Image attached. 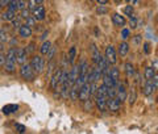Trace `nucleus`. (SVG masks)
<instances>
[{
    "mask_svg": "<svg viewBox=\"0 0 158 134\" xmlns=\"http://www.w3.org/2000/svg\"><path fill=\"white\" fill-rule=\"evenodd\" d=\"M4 67L8 72H13L16 68V49H9L7 55H6V61H4Z\"/></svg>",
    "mask_w": 158,
    "mask_h": 134,
    "instance_id": "f257e3e1",
    "label": "nucleus"
},
{
    "mask_svg": "<svg viewBox=\"0 0 158 134\" xmlns=\"http://www.w3.org/2000/svg\"><path fill=\"white\" fill-rule=\"evenodd\" d=\"M34 71L32 64H28V63H24L21 64V68H20V75H21V78H24L25 80H32V79L34 78Z\"/></svg>",
    "mask_w": 158,
    "mask_h": 134,
    "instance_id": "f03ea898",
    "label": "nucleus"
},
{
    "mask_svg": "<svg viewBox=\"0 0 158 134\" xmlns=\"http://www.w3.org/2000/svg\"><path fill=\"white\" fill-rule=\"evenodd\" d=\"M90 96H91V83L86 82L81 88H79L78 99L82 101H86V100H90Z\"/></svg>",
    "mask_w": 158,
    "mask_h": 134,
    "instance_id": "7ed1b4c3",
    "label": "nucleus"
},
{
    "mask_svg": "<svg viewBox=\"0 0 158 134\" xmlns=\"http://www.w3.org/2000/svg\"><path fill=\"white\" fill-rule=\"evenodd\" d=\"M31 64H32L33 70L36 71L37 74L42 72L44 67H45V62H44V59H42L41 57H40V55H34V57H33V59H32V62H31Z\"/></svg>",
    "mask_w": 158,
    "mask_h": 134,
    "instance_id": "20e7f679",
    "label": "nucleus"
},
{
    "mask_svg": "<svg viewBox=\"0 0 158 134\" xmlns=\"http://www.w3.org/2000/svg\"><path fill=\"white\" fill-rule=\"evenodd\" d=\"M120 107H121V101L117 99V96L116 97H108L107 99V108L110 109V111L117 112L118 109H120Z\"/></svg>",
    "mask_w": 158,
    "mask_h": 134,
    "instance_id": "39448f33",
    "label": "nucleus"
},
{
    "mask_svg": "<svg viewBox=\"0 0 158 134\" xmlns=\"http://www.w3.org/2000/svg\"><path fill=\"white\" fill-rule=\"evenodd\" d=\"M106 57H107L108 61H110L111 64H116V62H117L116 50H115V47H113L112 45H110V46L106 49Z\"/></svg>",
    "mask_w": 158,
    "mask_h": 134,
    "instance_id": "423d86ee",
    "label": "nucleus"
},
{
    "mask_svg": "<svg viewBox=\"0 0 158 134\" xmlns=\"http://www.w3.org/2000/svg\"><path fill=\"white\" fill-rule=\"evenodd\" d=\"M117 99H118V100H120L121 103L127 101V99H128L127 91H125V86H124L123 83H120V84L117 83Z\"/></svg>",
    "mask_w": 158,
    "mask_h": 134,
    "instance_id": "0eeeda50",
    "label": "nucleus"
},
{
    "mask_svg": "<svg viewBox=\"0 0 158 134\" xmlns=\"http://www.w3.org/2000/svg\"><path fill=\"white\" fill-rule=\"evenodd\" d=\"M61 75H62V70H61V68L53 74V76L50 79V88H56L58 84L61 83Z\"/></svg>",
    "mask_w": 158,
    "mask_h": 134,
    "instance_id": "6e6552de",
    "label": "nucleus"
},
{
    "mask_svg": "<svg viewBox=\"0 0 158 134\" xmlns=\"http://www.w3.org/2000/svg\"><path fill=\"white\" fill-rule=\"evenodd\" d=\"M107 99L108 97H104V96H96L95 104H96V107H98L99 111L104 112L106 109H107Z\"/></svg>",
    "mask_w": 158,
    "mask_h": 134,
    "instance_id": "1a4fd4ad",
    "label": "nucleus"
},
{
    "mask_svg": "<svg viewBox=\"0 0 158 134\" xmlns=\"http://www.w3.org/2000/svg\"><path fill=\"white\" fill-rule=\"evenodd\" d=\"M112 22L115 24L116 26H123V25H125V22H127V20L124 16H121V14H118V13H113L112 14Z\"/></svg>",
    "mask_w": 158,
    "mask_h": 134,
    "instance_id": "9d476101",
    "label": "nucleus"
},
{
    "mask_svg": "<svg viewBox=\"0 0 158 134\" xmlns=\"http://www.w3.org/2000/svg\"><path fill=\"white\" fill-rule=\"evenodd\" d=\"M33 16L36 20H44L45 18V8L42 6H37L33 9Z\"/></svg>",
    "mask_w": 158,
    "mask_h": 134,
    "instance_id": "9b49d317",
    "label": "nucleus"
},
{
    "mask_svg": "<svg viewBox=\"0 0 158 134\" xmlns=\"http://www.w3.org/2000/svg\"><path fill=\"white\" fill-rule=\"evenodd\" d=\"M27 61V51L24 49H17L16 50V62L19 64H24Z\"/></svg>",
    "mask_w": 158,
    "mask_h": 134,
    "instance_id": "f8f14e48",
    "label": "nucleus"
},
{
    "mask_svg": "<svg viewBox=\"0 0 158 134\" xmlns=\"http://www.w3.org/2000/svg\"><path fill=\"white\" fill-rule=\"evenodd\" d=\"M19 34L21 37H24V38L31 37L32 36V28L28 26V25H21V26L19 28Z\"/></svg>",
    "mask_w": 158,
    "mask_h": 134,
    "instance_id": "ddd939ff",
    "label": "nucleus"
},
{
    "mask_svg": "<svg viewBox=\"0 0 158 134\" xmlns=\"http://www.w3.org/2000/svg\"><path fill=\"white\" fill-rule=\"evenodd\" d=\"M103 83H104L106 86H108V87H117V82L113 80L110 74H106V72L103 74Z\"/></svg>",
    "mask_w": 158,
    "mask_h": 134,
    "instance_id": "4468645a",
    "label": "nucleus"
},
{
    "mask_svg": "<svg viewBox=\"0 0 158 134\" xmlns=\"http://www.w3.org/2000/svg\"><path fill=\"white\" fill-rule=\"evenodd\" d=\"M108 63H110V61L107 59V57H100L99 62L96 63V66L100 68L103 72H107V70H108Z\"/></svg>",
    "mask_w": 158,
    "mask_h": 134,
    "instance_id": "2eb2a0df",
    "label": "nucleus"
},
{
    "mask_svg": "<svg viewBox=\"0 0 158 134\" xmlns=\"http://www.w3.org/2000/svg\"><path fill=\"white\" fill-rule=\"evenodd\" d=\"M153 91H154V87H153V82L152 80H146L145 86H144V95L145 96H150Z\"/></svg>",
    "mask_w": 158,
    "mask_h": 134,
    "instance_id": "dca6fc26",
    "label": "nucleus"
},
{
    "mask_svg": "<svg viewBox=\"0 0 158 134\" xmlns=\"http://www.w3.org/2000/svg\"><path fill=\"white\" fill-rule=\"evenodd\" d=\"M53 46L50 41H44L41 47H40V53L42 54V55H46V54L49 53V50H50V47Z\"/></svg>",
    "mask_w": 158,
    "mask_h": 134,
    "instance_id": "f3484780",
    "label": "nucleus"
},
{
    "mask_svg": "<svg viewBox=\"0 0 158 134\" xmlns=\"http://www.w3.org/2000/svg\"><path fill=\"white\" fill-rule=\"evenodd\" d=\"M91 54H92V61L95 62V63H98L102 55H100V53H99L98 47L95 46V45H91Z\"/></svg>",
    "mask_w": 158,
    "mask_h": 134,
    "instance_id": "a211bd4d",
    "label": "nucleus"
},
{
    "mask_svg": "<svg viewBox=\"0 0 158 134\" xmlns=\"http://www.w3.org/2000/svg\"><path fill=\"white\" fill-rule=\"evenodd\" d=\"M96 96H104V97H108V86H106V84L103 83L100 87H98Z\"/></svg>",
    "mask_w": 158,
    "mask_h": 134,
    "instance_id": "6ab92c4d",
    "label": "nucleus"
},
{
    "mask_svg": "<svg viewBox=\"0 0 158 134\" xmlns=\"http://www.w3.org/2000/svg\"><path fill=\"white\" fill-rule=\"evenodd\" d=\"M17 109H19V105H16V104H9V105H6L3 108V113L4 115H9V113L16 112Z\"/></svg>",
    "mask_w": 158,
    "mask_h": 134,
    "instance_id": "aec40b11",
    "label": "nucleus"
},
{
    "mask_svg": "<svg viewBox=\"0 0 158 134\" xmlns=\"http://www.w3.org/2000/svg\"><path fill=\"white\" fill-rule=\"evenodd\" d=\"M154 75H156L154 68L150 67V66H148V67L145 68V71H144V76H145V79H146V80H152Z\"/></svg>",
    "mask_w": 158,
    "mask_h": 134,
    "instance_id": "412c9836",
    "label": "nucleus"
},
{
    "mask_svg": "<svg viewBox=\"0 0 158 134\" xmlns=\"http://www.w3.org/2000/svg\"><path fill=\"white\" fill-rule=\"evenodd\" d=\"M87 68H88V64L86 61H81V63H79V75H83L86 76L87 75Z\"/></svg>",
    "mask_w": 158,
    "mask_h": 134,
    "instance_id": "4be33fe9",
    "label": "nucleus"
},
{
    "mask_svg": "<svg viewBox=\"0 0 158 134\" xmlns=\"http://www.w3.org/2000/svg\"><path fill=\"white\" fill-rule=\"evenodd\" d=\"M15 17H16V14H15V12L11 11V9H8L7 12H4V13L2 14V18L6 20V21H12Z\"/></svg>",
    "mask_w": 158,
    "mask_h": 134,
    "instance_id": "5701e85b",
    "label": "nucleus"
},
{
    "mask_svg": "<svg viewBox=\"0 0 158 134\" xmlns=\"http://www.w3.org/2000/svg\"><path fill=\"white\" fill-rule=\"evenodd\" d=\"M75 55H77V47L75 46H71L70 50H69V55H67V59L70 64H74V59H75Z\"/></svg>",
    "mask_w": 158,
    "mask_h": 134,
    "instance_id": "b1692460",
    "label": "nucleus"
},
{
    "mask_svg": "<svg viewBox=\"0 0 158 134\" xmlns=\"http://www.w3.org/2000/svg\"><path fill=\"white\" fill-rule=\"evenodd\" d=\"M128 51H129V45H128L125 41L120 43V46H118V53L121 54V55H127Z\"/></svg>",
    "mask_w": 158,
    "mask_h": 134,
    "instance_id": "393cba45",
    "label": "nucleus"
},
{
    "mask_svg": "<svg viewBox=\"0 0 158 134\" xmlns=\"http://www.w3.org/2000/svg\"><path fill=\"white\" fill-rule=\"evenodd\" d=\"M125 72H127V75L129 76V78L135 76L136 70H135V67H133V64H132V63H127V64H125Z\"/></svg>",
    "mask_w": 158,
    "mask_h": 134,
    "instance_id": "a878e982",
    "label": "nucleus"
},
{
    "mask_svg": "<svg viewBox=\"0 0 158 134\" xmlns=\"http://www.w3.org/2000/svg\"><path fill=\"white\" fill-rule=\"evenodd\" d=\"M128 99H129V104H131V105H133V104L136 103L137 95H136V89H135V87H132V88H131V93H129V96H128Z\"/></svg>",
    "mask_w": 158,
    "mask_h": 134,
    "instance_id": "bb28decb",
    "label": "nucleus"
},
{
    "mask_svg": "<svg viewBox=\"0 0 158 134\" xmlns=\"http://www.w3.org/2000/svg\"><path fill=\"white\" fill-rule=\"evenodd\" d=\"M124 13H125L129 18H133V17H135V9H133L132 6H127V7L124 8Z\"/></svg>",
    "mask_w": 158,
    "mask_h": 134,
    "instance_id": "cd10ccee",
    "label": "nucleus"
},
{
    "mask_svg": "<svg viewBox=\"0 0 158 134\" xmlns=\"http://www.w3.org/2000/svg\"><path fill=\"white\" fill-rule=\"evenodd\" d=\"M110 75L112 76V79L113 80H118V78H120V72H118V70L116 67H113V68H111V71H110Z\"/></svg>",
    "mask_w": 158,
    "mask_h": 134,
    "instance_id": "c85d7f7f",
    "label": "nucleus"
},
{
    "mask_svg": "<svg viewBox=\"0 0 158 134\" xmlns=\"http://www.w3.org/2000/svg\"><path fill=\"white\" fill-rule=\"evenodd\" d=\"M8 9H11V11L13 12H16L17 9H19V4H17V0H11L8 4Z\"/></svg>",
    "mask_w": 158,
    "mask_h": 134,
    "instance_id": "c756f323",
    "label": "nucleus"
},
{
    "mask_svg": "<svg viewBox=\"0 0 158 134\" xmlns=\"http://www.w3.org/2000/svg\"><path fill=\"white\" fill-rule=\"evenodd\" d=\"M25 25H28V26H34L36 25V18H34V16L32 17V16H29L28 18H25Z\"/></svg>",
    "mask_w": 158,
    "mask_h": 134,
    "instance_id": "7c9ffc66",
    "label": "nucleus"
},
{
    "mask_svg": "<svg viewBox=\"0 0 158 134\" xmlns=\"http://www.w3.org/2000/svg\"><path fill=\"white\" fill-rule=\"evenodd\" d=\"M129 37H131V30H129L128 28H124V29L121 30V38H123V39H128Z\"/></svg>",
    "mask_w": 158,
    "mask_h": 134,
    "instance_id": "2f4dec72",
    "label": "nucleus"
},
{
    "mask_svg": "<svg viewBox=\"0 0 158 134\" xmlns=\"http://www.w3.org/2000/svg\"><path fill=\"white\" fill-rule=\"evenodd\" d=\"M11 22H12L13 28H20V26H21V16H20V17H15Z\"/></svg>",
    "mask_w": 158,
    "mask_h": 134,
    "instance_id": "473e14b6",
    "label": "nucleus"
},
{
    "mask_svg": "<svg viewBox=\"0 0 158 134\" xmlns=\"http://www.w3.org/2000/svg\"><path fill=\"white\" fill-rule=\"evenodd\" d=\"M96 12H98V14H106L108 12V8L104 6V4H100V7H98Z\"/></svg>",
    "mask_w": 158,
    "mask_h": 134,
    "instance_id": "72a5a7b5",
    "label": "nucleus"
},
{
    "mask_svg": "<svg viewBox=\"0 0 158 134\" xmlns=\"http://www.w3.org/2000/svg\"><path fill=\"white\" fill-rule=\"evenodd\" d=\"M17 4H19V9H25L28 7L27 0H17Z\"/></svg>",
    "mask_w": 158,
    "mask_h": 134,
    "instance_id": "f704fd0d",
    "label": "nucleus"
},
{
    "mask_svg": "<svg viewBox=\"0 0 158 134\" xmlns=\"http://www.w3.org/2000/svg\"><path fill=\"white\" fill-rule=\"evenodd\" d=\"M37 6H38V4H37V2H36V0H29V2H28V8L31 9L32 12H33V9L36 8Z\"/></svg>",
    "mask_w": 158,
    "mask_h": 134,
    "instance_id": "c9c22d12",
    "label": "nucleus"
},
{
    "mask_svg": "<svg viewBox=\"0 0 158 134\" xmlns=\"http://www.w3.org/2000/svg\"><path fill=\"white\" fill-rule=\"evenodd\" d=\"M31 12H32V11H31L29 8H28V9H21V17H23V18H28L29 16H31Z\"/></svg>",
    "mask_w": 158,
    "mask_h": 134,
    "instance_id": "e433bc0d",
    "label": "nucleus"
},
{
    "mask_svg": "<svg viewBox=\"0 0 158 134\" xmlns=\"http://www.w3.org/2000/svg\"><path fill=\"white\" fill-rule=\"evenodd\" d=\"M96 92H98V86H96V82H94L91 83V96L96 95Z\"/></svg>",
    "mask_w": 158,
    "mask_h": 134,
    "instance_id": "4c0bfd02",
    "label": "nucleus"
},
{
    "mask_svg": "<svg viewBox=\"0 0 158 134\" xmlns=\"http://www.w3.org/2000/svg\"><path fill=\"white\" fill-rule=\"evenodd\" d=\"M6 39H7V33L3 29H0V42H4Z\"/></svg>",
    "mask_w": 158,
    "mask_h": 134,
    "instance_id": "58836bf2",
    "label": "nucleus"
},
{
    "mask_svg": "<svg viewBox=\"0 0 158 134\" xmlns=\"http://www.w3.org/2000/svg\"><path fill=\"white\" fill-rule=\"evenodd\" d=\"M152 82H153V87H154V89H158V75L153 76Z\"/></svg>",
    "mask_w": 158,
    "mask_h": 134,
    "instance_id": "ea45409f",
    "label": "nucleus"
},
{
    "mask_svg": "<svg viewBox=\"0 0 158 134\" xmlns=\"http://www.w3.org/2000/svg\"><path fill=\"white\" fill-rule=\"evenodd\" d=\"M129 25H131V28H132V29L137 28V18H136V17L131 18V21H129Z\"/></svg>",
    "mask_w": 158,
    "mask_h": 134,
    "instance_id": "a19ab883",
    "label": "nucleus"
},
{
    "mask_svg": "<svg viewBox=\"0 0 158 134\" xmlns=\"http://www.w3.org/2000/svg\"><path fill=\"white\" fill-rule=\"evenodd\" d=\"M132 41H133V43H135V45H140L141 41H142V38H141V36H135Z\"/></svg>",
    "mask_w": 158,
    "mask_h": 134,
    "instance_id": "79ce46f5",
    "label": "nucleus"
},
{
    "mask_svg": "<svg viewBox=\"0 0 158 134\" xmlns=\"http://www.w3.org/2000/svg\"><path fill=\"white\" fill-rule=\"evenodd\" d=\"M54 53H56V47H54V46H52L50 47V50H49V53H48V59H52L53 58V55H54Z\"/></svg>",
    "mask_w": 158,
    "mask_h": 134,
    "instance_id": "37998d69",
    "label": "nucleus"
},
{
    "mask_svg": "<svg viewBox=\"0 0 158 134\" xmlns=\"http://www.w3.org/2000/svg\"><path fill=\"white\" fill-rule=\"evenodd\" d=\"M16 129H17V132H20V133H24V132H25V126H24V125H20V124H16Z\"/></svg>",
    "mask_w": 158,
    "mask_h": 134,
    "instance_id": "c03bdc74",
    "label": "nucleus"
},
{
    "mask_svg": "<svg viewBox=\"0 0 158 134\" xmlns=\"http://www.w3.org/2000/svg\"><path fill=\"white\" fill-rule=\"evenodd\" d=\"M28 46H29V47H28V51H29V53H32V51L34 50V43H29Z\"/></svg>",
    "mask_w": 158,
    "mask_h": 134,
    "instance_id": "a18cd8bd",
    "label": "nucleus"
},
{
    "mask_svg": "<svg viewBox=\"0 0 158 134\" xmlns=\"http://www.w3.org/2000/svg\"><path fill=\"white\" fill-rule=\"evenodd\" d=\"M150 51V43H145V53H149Z\"/></svg>",
    "mask_w": 158,
    "mask_h": 134,
    "instance_id": "49530a36",
    "label": "nucleus"
},
{
    "mask_svg": "<svg viewBox=\"0 0 158 134\" xmlns=\"http://www.w3.org/2000/svg\"><path fill=\"white\" fill-rule=\"evenodd\" d=\"M4 61H6V58H4L3 54L0 53V66H2V64H4Z\"/></svg>",
    "mask_w": 158,
    "mask_h": 134,
    "instance_id": "de8ad7c7",
    "label": "nucleus"
},
{
    "mask_svg": "<svg viewBox=\"0 0 158 134\" xmlns=\"http://www.w3.org/2000/svg\"><path fill=\"white\" fill-rule=\"evenodd\" d=\"M96 2H98L99 4H104V6H106V4L108 3V0H96Z\"/></svg>",
    "mask_w": 158,
    "mask_h": 134,
    "instance_id": "09e8293b",
    "label": "nucleus"
},
{
    "mask_svg": "<svg viewBox=\"0 0 158 134\" xmlns=\"http://www.w3.org/2000/svg\"><path fill=\"white\" fill-rule=\"evenodd\" d=\"M48 34H49L48 32H45V33H44V34H42V36H41V39H46V37H48Z\"/></svg>",
    "mask_w": 158,
    "mask_h": 134,
    "instance_id": "8fccbe9b",
    "label": "nucleus"
},
{
    "mask_svg": "<svg viewBox=\"0 0 158 134\" xmlns=\"http://www.w3.org/2000/svg\"><path fill=\"white\" fill-rule=\"evenodd\" d=\"M36 2H37V4H38V6H41V4L44 3V0H36Z\"/></svg>",
    "mask_w": 158,
    "mask_h": 134,
    "instance_id": "3c124183",
    "label": "nucleus"
},
{
    "mask_svg": "<svg viewBox=\"0 0 158 134\" xmlns=\"http://www.w3.org/2000/svg\"><path fill=\"white\" fill-rule=\"evenodd\" d=\"M113 2H115V3H117V4H118V3H121V0H113Z\"/></svg>",
    "mask_w": 158,
    "mask_h": 134,
    "instance_id": "603ef678",
    "label": "nucleus"
},
{
    "mask_svg": "<svg viewBox=\"0 0 158 134\" xmlns=\"http://www.w3.org/2000/svg\"><path fill=\"white\" fill-rule=\"evenodd\" d=\"M3 7V0H0V8Z\"/></svg>",
    "mask_w": 158,
    "mask_h": 134,
    "instance_id": "864d4df0",
    "label": "nucleus"
},
{
    "mask_svg": "<svg viewBox=\"0 0 158 134\" xmlns=\"http://www.w3.org/2000/svg\"><path fill=\"white\" fill-rule=\"evenodd\" d=\"M132 3H133V4H136V3H137V0H132Z\"/></svg>",
    "mask_w": 158,
    "mask_h": 134,
    "instance_id": "5fc2aeb1",
    "label": "nucleus"
},
{
    "mask_svg": "<svg viewBox=\"0 0 158 134\" xmlns=\"http://www.w3.org/2000/svg\"><path fill=\"white\" fill-rule=\"evenodd\" d=\"M125 2H127V3H132V0H125Z\"/></svg>",
    "mask_w": 158,
    "mask_h": 134,
    "instance_id": "6e6d98bb",
    "label": "nucleus"
},
{
    "mask_svg": "<svg viewBox=\"0 0 158 134\" xmlns=\"http://www.w3.org/2000/svg\"><path fill=\"white\" fill-rule=\"evenodd\" d=\"M157 100H158V99H157Z\"/></svg>",
    "mask_w": 158,
    "mask_h": 134,
    "instance_id": "4d7b16f0",
    "label": "nucleus"
}]
</instances>
